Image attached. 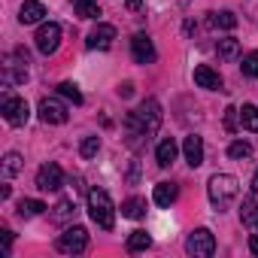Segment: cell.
<instances>
[{
    "label": "cell",
    "instance_id": "24",
    "mask_svg": "<svg viewBox=\"0 0 258 258\" xmlns=\"http://www.w3.org/2000/svg\"><path fill=\"white\" fill-rule=\"evenodd\" d=\"M149 246H152V237L146 231H134L131 237H127V252H143Z\"/></svg>",
    "mask_w": 258,
    "mask_h": 258
},
{
    "label": "cell",
    "instance_id": "6",
    "mask_svg": "<svg viewBox=\"0 0 258 258\" xmlns=\"http://www.w3.org/2000/svg\"><path fill=\"white\" fill-rule=\"evenodd\" d=\"M0 112H4V118L10 121V124H25L28 121V115H31V109H28V100L25 97H16L13 91H7L4 94V103H0Z\"/></svg>",
    "mask_w": 258,
    "mask_h": 258
},
{
    "label": "cell",
    "instance_id": "26",
    "mask_svg": "<svg viewBox=\"0 0 258 258\" xmlns=\"http://www.w3.org/2000/svg\"><path fill=\"white\" fill-rule=\"evenodd\" d=\"M73 213H76L73 201H67V198H64V201H58V207H55V213H52V222H58V225H61V222H67Z\"/></svg>",
    "mask_w": 258,
    "mask_h": 258
},
{
    "label": "cell",
    "instance_id": "35",
    "mask_svg": "<svg viewBox=\"0 0 258 258\" xmlns=\"http://www.w3.org/2000/svg\"><path fill=\"white\" fill-rule=\"evenodd\" d=\"M249 249H252V255H258V234L249 237Z\"/></svg>",
    "mask_w": 258,
    "mask_h": 258
},
{
    "label": "cell",
    "instance_id": "9",
    "mask_svg": "<svg viewBox=\"0 0 258 258\" xmlns=\"http://www.w3.org/2000/svg\"><path fill=\"white\" fill-rule=\"evenodd\" d=\"M131 55H134V61L137 64H152L155 58H158V52H155V46H152V40H149V34H134V40H131Z\"/></svg>",
    "mask_w": 258,
    "mask_h": 258
},
{
    "label": "cell",
    "instance_id": "7",
    "mask_svg": "<svg viewBox=\"0 0 258 258\" xmlns=\"http://www.w3.org/2000/svg\"><path fill=\"white\" fill-rule=\"evenodd\" d=\"M34 40H37V52H40V55H55L58 46H61V25H58V22L40 25V31H37Z\"/></svg>",
    "mask_w": 258,
    "mask_h": 258
},
{
    "label": "cell",
    "instance_id": "31",
    "mask_svg": "<svg viewBox=\"0 0 258 258\" xmlns=\"http://www.w3.org/2000/svg\"><path fill=\"white\" fill-rule=\"evenodd\" d=\"M237 118H240V109H234V106H228V109H225V127H228V131H231V134L237 131Z\"/></svg>",
    "mask_w": 258,
    "mask_h": 258
},
{
    "label": "cell",
    "instance_id": "8",
    "mask_svg": "<svg viewBox=\"0 0 258 258\" xmlns=\"http://www.w3.org/2000/svg\"><path fill=\"white\" fill-rule=\"evenodd\" d=\"M64 185V173H61V167L58 164H43L40 170H37V188L40 191H58Z\"/></svg>",
    "mask_w": 258,
    "mask_h": 258
},
{
    "label": "cell",
    "instance_id": "33",
    "mask_svg": "<svg viewBox=\"0 0 258 258\" xmlns=\"http://www.w3.org/2000/svg\"><path fill=\"white\" fill-rule=\"evenodd\" d=\"M134 94V82H121L118 85V97H131Z\"/></svg>",
    "mask_w": 258,
    "mask_h": 258
},
{
    "label": "cell",
    "instance_id": "12",
    "mask_svg": "<svg viewBox=\"0 0 258 258\" xmlns=\"http://www.w3.org/2000/svg\"><path fill=\"white\" fill-rule=\"evenodd\" d=\"M195 82H198V88L222 91V76H219L213 67H207V64H198V67H195Z\"/></svg>",
    "mask_w": 258,
    "mask_h": 258
},
{
    "label": "cell",
    "instance_id": "28",
    "mask_svg": "<svg viewBox=\"0 0 258 258\" xmlns=\"http://www.w3.org/2000/svg\"><path fill=\"white\" fill-rule=\"evenodd\" d=\"M249 155H252V146L243 143V140H237V143L228 146V158H234V161H243V158H249Z\"/></svg>",
    "mask_w": 258,
    "mask_h": 258
},
{
    "label": "cell",
    "instance_id": "16",
    "mask_svg": "<svg viewBox=\"0 0 258 258\" xmlns=\"http://www.w3.org/2000/svg\"><path fill=\"white\" fill-rule=\"evenodd\" d=\"M240 222L246 225V228H258V204H255V198L252 195H246L243 198V204H240Z\"/></svg>",
    "mask_w": 258,
    "mask_h": 258
},
{
    "label": "cell",
    "instance_id": "13",
    "mask_svg": "<svg viewBox=\"0 0 258 258\" xmlns=\"http://www.w3.org/2000/svg\"><path fill=\"white\" fill-rule=\"evenodd\" d=\"M182 152H185L188 167H201V164H204V140H201L198 134H191V137L182 140Z\"/></svg>",
    "mask_w": 258,
    "mask_h": 258
},
{
    "label": "cell",
    "instance_id": "30",
    "mask_svg": "<svg viewBox=\"0 0 258 258\" xmlns=\"http://www.w3.org/2000/svg\"><path fill=\"white\" fill-rule=\"evenodd\" d=\"M243 73H246L249 79H258V52L243 55Z\"/></svg>",
    "mask_w": 258,
    "mask_h": 258
},
{
    "label": "cell",
    "instance_id": "14",
    "mask_svg": "<svg viewBox=\"0 0 258 258\" xmlns=\"http://www.w3.org/2000/svg\"><path fill=\"white\" fill-rule=\"evenodd\" d=\"M43 16H46V7L40 4V0H25L22 10H19V22L22 25H37V22H43Z\"/></svg>",
    "mask_w": 258,
    "mask_h": 258
},
{
    "label": "cell",
    "instance_id": "27",
    "mask_svg": "<svg viewBox=\"0 0 258 258\" xmlns=\"http://www.w3.org/2000/svg\"><path fill=\"white\" fill-rule=\"evenodd\" d=\"M58 94H64V97H67V100H73L76 106L82 103V91H79V85H76V82H61V85H58Z\"/></svg>",
    "mask_w": 258,
    "mask_h": 258
},
{
    "label": "cell",
    "instance_id": "22",
    "mask_svg": "<svg viewBox=\"0 0 258 258\" xmlns=\"http://www.w3.org/2000/svg\"><path fill=\"white\" fill-rule=\"evenodd\" d=\"M43 210H46L43 201H31V198L19 201V219H34V216H40Z\"/></svg>",
    "mask_w": 258,
    "mask_h": 258
},
{
    "label": "cell",
    "instance_id": "38",
    "mask_svg": "<svg viewBox=\"0 0 258 258\" xmlns=\"http://www.w3.org/2000/svg\"><path fill=\"white\" fill-rule=\"evenodd\" d=\"M255 231H258V228H255Z\"/></svg>",
    "mask_w": 258,
    "mask_h": 258
},
{
    "label": "cell",
    "instance_id": "23",
    "mask_svg": "<svg viewBox=\"0 0 258 258\" xmlns=\"http://www.w3.org/2000/svg\"><path fill=\"white\" fill-rule=\"evenodd\" d=\"M219 58H225V61H231V58H237L240 55V40H234V37H225V40H219Z\"/></svg>",
    "mask_w": 258,
    "mask_h": 258
},
{
    "label": "cell",
    "instance_id": "15",
    "mask_svg": "<svg viewBox=\"0 0 258 258\" xmlns=\"http://www.w3.org/2000/svg\"><path fill=\"white\" fill-rule=\"evenodd\" d=\"M176 152H179V146H176V140H173V137L161 140V143H158V149H155V161H158V167H170V164L176 161Z\"/></svg>",
    "mask_w": 258,
    "mask_h": 258
},
{
    "label": "cell",
    "instance_id": "17",
    "mask_svg": "<svg viewBox=\"0 0 258 258\" xmlns=\"http://www.w3.org/2000/svg\"><path fill=\"white\" fill-rule=\"evenodd\" d=\"M176 195H179V188H176L173 182H158L152 198H155V204H158V207H170V204L176 201Z\"/></svg>",
    "mask_w": 258,
    "mask_h": 258
},
{
    "label": "cell",
    "instance_id": "19",
    "mask_svg": "<svg viewBox=\"0 0 258 258\" xmlns=\"http://www.w3.org/2000/svg\"><path fill=\"white\" fill-rule=\"evenodd\" d=\"M240 124L246 127V131L258 134V106H255V103H243V109H240Z\"/></svg>",
    "mask_w": 258,
    "mask_h": 258
},
{
    "label": "cell",
    "instance_id": "32",
    "mask_svg": "<svg viewBox=\"0 0 258 258\" xmlns=\"http://www.w3.org/2000/svg\"><path fill=\"white\" fill-rule=\"evenodd\" d=\"M0 240H4V255L10 258V255H13V231L4 228V231H0Z\"/></svg>",
    "mask_w": 258,
    "mask_h": 258
},
{
    "label": "cell",
    "instance_id": "25",
    "mask_svg": "<svg viewBox=\"0 0 258 258\" xmlns=\"http://www.w3.org/2000/svg\"><path fill=\"white\" fill-rule=\"evenodd\" d=\"M19 170H22V155H19V152H7V155H4V176L10 179V176H16Z\"/></svg>",
    "mask_w": 258,
    "mask_h": 258
},
{
    "label": "cell",
    "instance_id": "10",
    "mask_svg": "<svg viewBox=\"0 0 258 258\" xmlns=\"http://www.w3.org/2000/svg\"><path fill=\"white\" fill-rule=\"evenodd\" d=\"M40 118L46 124H64L67 121V106L58 97H43L40 100Z\"/></svg>",
    "mask_w": 258,
    "mask_h": 258
},
{
    "label": "cell",
    "instance_id": "5",
    "mask_svg": "<svg viewBox=\"0 0 258 258\" xmlns=\"http://www.w3.org/2000/svg\"><path fill=\"white\" fill-rule=\"evenodd\" d=\"M185 252L195 255V258H210V255H216V237H213V231H210V228L191 231L188 240H185Z\"/></svg>",
    "mask_w": 258,
    "mask_h": 258
},
{
    "label": "cell",
    "instance_id": "20",
    "mask_svg": "<svg viewBox=\"0 0 258 258\" xmlns=\"http://www.w3.org/2000/svg\"><path fill=\"white\" fill-rule=\"evenodd\" d=\"M70 4H73L79 19H97L100 16V4H97V0H70Z\"/></svg>",
    "mask_w": 258,
    "mask_h": 258
},
{
    "label": "cell",
    "instance_id": "4",
    "mask_svg": "<svg viewBox=\"0 0 258 258\" xmlns=\"http://www.w3.org/2000/svg\"><path fill=\"white\" fill-rule=\"evenodd\" d=\"M55 249H58V252H64V255H79V252H85V249H88V231H85L82 225L67 228V231L58 237Z\"/></svg>",
    "mask_w": 258,
    "mask_h": 258
},
{
    "label": "cell",
    "instance_id": "2",
    "mask_svg": "<svg viewBox=\"0 0 258 258\" xmlns=\"http://www.w3.org/2000/svg\"><path fill=\"white\" fill-rule=\"evenodd\" d=\"M207 195H210V204H213L219 213H225V210L234 204V198L240 195V182H237V176H231V173H216V176H210V182H207Z\"/></svg>",
    "mask_w": 258,
    "mask_h": 258
},
{
    "label": "cell",
    "instance_id": "29",
    "mask_svg": "<svg viewBox=\"0 0 258 258\" xmlns=\"http://www.w3.org/2000/svg\"><path fill=\"white\" fill-rule=\"evenodd\" d=\"M97 149H100V140H97V137H85V140L79 143V155H82V158H94Z\"/></svg>",
    "mask_w": 258,
    "mask_h": 258
},
{
    "label": "cell",
    "instance_id": "37",
    "mask_svg": "<svg viewBox=\"0 0 258 258\" xmlns=\"http://www.w3.org/2000/svg\"><path fill=\"white\" fill-rule=\"evenodd\" d=\"M188 4H191V0H182V7H188Z\"/></svg>",
    "mask_w": 258,
    "mask_h": 258
},
{
    "label": "cell",
    "instance_id": "21",
    "mask_svg": "<svg viewBox=\"0 0 258 258\" xmlns=\"http://www.w3.org/2000/svg\"><path fill=\"white\" fill-rule=\"evenodd\" d=\"M121 216H124V219H143V216H146V201H143V198L124 201V204H121Z\"/></svg>",
    "mask_w": 258,
    "mask_h": 258
},
{
    "label": "cell",
    "instance_id": "11",
    "mask_svg": "<svg viewBox=\"0 0 258 258\" xmlns=\"http://www.w3.org/2000/svg\"><path fill=\"white\" fill-rule=\"evenodd\" d=\"M112 40H115V28H112V25L97 22V28L85 37V46H88V49H100V52H103V49H109V46H112Z\"/></svg>",
    "mask_w": 258,
    "mask_h": 258
},
{
    "label": "cell",
    "instance_id": "34",
    "mask_svg": "<svg viewBox=\"0 0 258 258\" xmlns=\"http://www.w3.org/2000/svg\"><path fill=\"white\" fill-rule=\"evenodd\" d=\"M127 10H131V13H140V10H143V0H127Z\"/></svg>",
    "mask_w": 258,
    "mask_h": 258
},
{
    "label": "cell",
    "instance_id": "3",
    "mask_svg": "<svg viewBox=\"0 0 258 258\" xmlns=\"http://www.w3.org/2000/svg\"><path fill=\"white\" fill-rule=\"evenodd\" d=\"M88 216H91V222L97 228L112 231V225H115V207H112V201H109V195L103 188H91L88 191Z\"/></svg>",
    "mask_w": 258,
    "mask_h": 258
},
{
    "label": "cell",
    "instance_id": "1",
    "mask_svg": "<svg viewBox=\"0 0 258 258\" xmlns=\"http://www.w3.org/2000/svg\"><path fill=\"white\" fill-rule=\"evenodd\" d=\"M161 118H164V112H161V103L155 100V97H146L137 109H131L124 115V127H127V143L131 146H140V143H146L158 127H161Z\"/></svg>",
    "mask_w": 258,
    "mask_h": 258
},
{
    "label": "cell",
    "instance_id": "18",
    "mask_svg": "<svg viewBox=\"0 0 258 258\" xmlns=\"http://www.w3.org/2000/svg\"><path fill=\"white\" fill-rule=\"evenodd\" d=\"M210 28H219V31H234L237 28V16L222 10V13H210Z\"/></svg>",
    "mask_w": 258,
    "mask_h": 258
},
{
    "label": "cell",
    "instance_id": "36",
    "mask_svg": "<svg viewBox=\"0 0 258 258\" xmlns=\"http://www.w3.org/2000/svg\"><path fill=\"white\" fill-rule=\"evenodd\" d=\"M252 191L258 195V170H255V176H252Z\"/></svg>",
    "mask_w": 258,
    "mask_h": 258
}]
</instances>
